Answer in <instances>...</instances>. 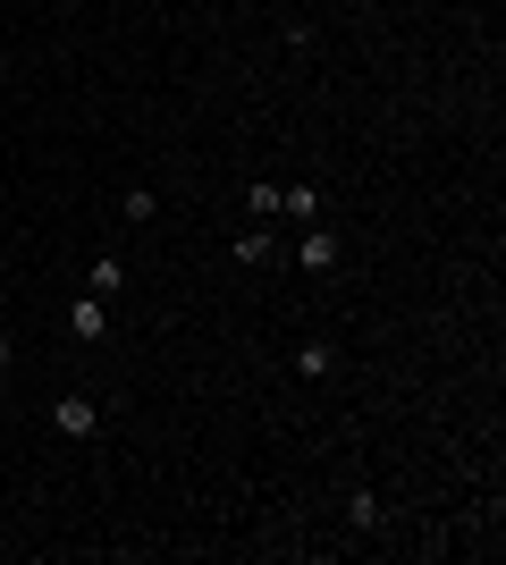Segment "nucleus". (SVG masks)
Returning <instances> with one entry per match:
<instances>
[{"label": "nucleus", "mask_w": 506, "mask_h": 565, "mask_svg": "<svg viewBox=\"0 0 506 565\" xmlns=\"http://www.w3.org/2000/svg\"><path fill=\"white\" fill-rule=\"evenodd\" d=\"M51 422H60L68 440H94V431H101V406H94V397H60V406H51Z\"/></svg>", "instance_id": "nucleus-1"}, {"label": "nucleus", "mask_w": 506, "mask_h": 565, "mask_svg": "<svg viewBox=\"0 0 506 565\" xmlns=\"http://www.w3.org/2000/svg\"><path fill=\"white\" fill-rule=\"evenodd\" d=\"M329 262H338V228H304V245H296V271H329Z\"/></svg>", "instance_id": "nucleus-2"}, {"label": "nucleus", "mask_w": 506, "mask_h": 565, "mask_svg": "<svg viewBox=\"0 0 506 565\" xmlns=\"http://www.w3.org/2000/svg\"><path fill=\"white\" fill-rule=\"evenodd\" d=\"M279 220L313 228V220H321V187H279Z\"/></svg>", "instance_id": "nucleus-3"}, {"label": "nucleus", "mask_w": 506, "mask_h": 565, "mask_svg": "<svg viewBox=\"0 0 506 565\" xmlns=\"http://www.w3.org/2000/svg\"><path fill=\"white\" fill-rule=\"evenodd\" d=\"M68 329H76V338H101V329H110V304H101V296H76V304H68Z\"/></svg>", "instance_id": "nucleus-4"}, {"label": "nucleus", "mask_w": 506, "mask_h": 565, "mask_svg": "<svg viewBox=\"0 0 506 565\" xmlns=\"http://www.w3.org/2000/svg\"><path fill=\"white\" fill-rule=\"evenodd\" d=\"M119 287H126V262H119V253H101L94 271H85V296H101V304H110Z\"/></svg>", "instance_id": "nucleus-5"}, {"label": "nucleus", "mask_w": 506, "mask_h": 565, "mask_svg": "<svg viewBox=\"0 0 506 565\" xmlns=\"http://www.w3.org/2000/svg\"><path fill=\"white\" fill-rule=\"evenodd\" d=\"M296 372H304V380H329V372H338V354H329V346H296Z\"/></svg>", "instance_id": "nucleus-6"}, {"label": "nucleus", "mask_w": 506, "mask_h": 565, "mask_svg": "<svg viewBox=\"0 0 506 565\" xmlns=\"http://www.w3.org/2000/svg\"><path fill=\"white\" fill-rule=\"evenodd\" d=\"M270 253H279V237H270V220H262V228H245V237H237V262H270Z\"/></svg>", "instance_id": "nucleus-7"}, {"label": "nucleus", "mask_w": 506, "mask_h": 565, "mask_svg": "<svg viewBox=\"0 0 506 565\" xmlns=\"http://www.w3.org/2000/svg\"><path fill=\"white\" fill-rule=\"evenodd\" d=\"M347 524H354V532H380V498H372V490H354V498H347Z\"/></svg>", "instance_id": "nucleus-8"}, {"label": "nucleus", "mask_w": 506, "mask_h": 565, "mask_svg": "<svg viewBox=\"0 0 506 565\" xmlns=\"http://www.w3.org/2000/svg\"><path fill=\"white\" fill-rule=\"evenodd\" d=\"M119 212H126L135 228H153V212H160V203H153V187H135V194H119Z\"/></svg>", "instance_id": "nucleus-9"}, {"label": "nucleus", "mask_w": 506, "mask_h": 565, "mask_svg": "<svg viewBox=\"0 0 506 565\" xmlns=\"http://www.w3.org/2000/svg\"><path fill=\"white\" fill-rule=\"evenodd\" d=\"M245 212L253 220H279V187H245Z\"/></svg>", "instance_id": "nucleus-10"}, {"label": "nucleus", "mask_w": 506, "mask_h": 565, "mask_svg": "<svg viewBox=\"0 0 506 565\" xmlns=\"http://www.w3.org/2000/svg\"><path fill=\"white\" fill-rule=\"evenodd\" d=\"M0 372H9V338H0Z\"/></svg>", "instance_id": "nucleus-11"}]
</instances>
